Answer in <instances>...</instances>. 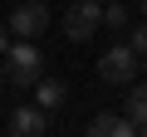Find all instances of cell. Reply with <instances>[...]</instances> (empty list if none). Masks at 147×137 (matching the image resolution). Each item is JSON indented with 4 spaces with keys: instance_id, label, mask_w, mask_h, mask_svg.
Returning a JSON list of instances; mask_svg holds the SVG:
<instances>
[{
    "instance_id": "3957f363",
    "label": "cell",
    "mask_w": 147,
    "mask_h": 137,
    "mask_svg": "<svg viewBox=\"0 0 147 137\" xmlns=\"http://www.w3.org/2000/svg\"><path fill=\"white\" fill-rule=\"evenodd\" d=\"M64 39H74V44H84V39H93L98 30H103V5L98 0H74V5L64 10Z\"/></svg>"
},
{
    "instance_id": "7c38bea8",
    "label": "cell",
    "mask_w": 147,
    "mask_h": 137,
    "mask_svg": "<svg viewBox=\"0 0 147 137\" xmlns=\"http://www.w3.org/2000/svg\"><path fill=\"white\" fill-rule=\"evenodd\" d=\"M0 98H5V64H0Z\"/></svg>"
},
{
    "instance_id": "6da1fadb",
    "label": "cell",
    "mask_w": 147,
    "mask_h": 137,
    "mask_svg": "<svg viewBox=\"0 0 147 137\" xmlns=\"http://www.w3.org/2000/svg\"><path fill=\"white\" fill-rule=\"evenodd\" d=\"M44 74V54H39V44L34 39H10V49H5V83L10 88H34V79Z\"/></svg>"
},
{
    "instance_id": "277c9868",
    "label": "cell",
    "mask_w": 147,
    "mask_h": 137,
    "mask_svg": "<svg viewBox=\"0 0 147 137\" xmlns=\"http://www.w3.org/2000/svg\"><path fill=\"white\" fill-rule=\"evenodd\" d=\"M44 30H49V5L44 0H20L10 10V34L15 39H39Z\"/></svg>"
},
{
    "instance_id": "52a82bcc",
    "label": "cell",
    "mask_w": 147,
    "mask_h": 137,
    "mask_svg": "<svg viewBox=\"0 0 147 137\" xmlns=\"http://www.w3.org/2000/svg\"><path fill=\"white\" fill-rule=\"evenodd\" d=\"M64 98H69V88H64L59 79H44V74L34 79V103H39L44 113H54V108H64Z\"/></svg>"
},
{
    "instance_id": "5b68a950",
    "label": "cell",
    "mask_w": 147,
    "mask_h": 137,
    "mask_svg": "<svg viewBox=\"0 0 147 137\" xmlns=\"http://www.w3.org/2000/svg\"><path fill=\"white\" fill-rule=\"evenodd\" d=\"M5 132H10V137H39V132H49V113H44L39 103H20V108H10V118H5Z\"/></svg>"
},
{
    "instance_id": "ba28073f",
    "label": "cell",
    "mask_w": 147,
    "mask_h": 137,
    "mask_svg": "<svg viewBox=\"0 0 147 137\" xmlns=\"http://www.w3.org/2000/svg\"><path fill=\"white\" fill-rule=\"evenodd\" d=\"M127 118L137 127L147 122V83H127Z\"/></svg>"
},
{
    "instance_id": "8992f818",
    "label": "cell",
    "mask_w": 147,
    "mask_h": 137,
    "mask_svg": "<svg viewBox=\"0 0 147 137\" xmlns=\"http://www.w3.org/2000/svg\"><path fill=\"white\" fill-rule=\"evenodd\" d=\"M132 132H137V122H132L127 113H123V118H118V113H93V118H88V137H132Z\"/></svg>"
},
{
    "instance_id": "8fae6325",
    "label": "cell",
    "mask_w": 147,
    "mask_h": 137,
    "mask_svg": "<svg viewBox=\"0 0 147 137\" xmlns=\"http://www.w3.org/2000/svg\"><path fill=\"white\" fill-rule=\"evenodd\" d=\"M10 39H15V34H10V25H0V59H5V49H10Z\"/></svg>"
},
{
    "instance_id": "9a60e30c",
    "label": "cell",
    "mask_w": 147,
    "mask_h": 137,
    "mask_svg": "<svg viewBox=\"0 0 147 137\" xmlns=\"http://www.w3.org/2000/svg\"><path fill=\"white\" fill-rule=\"evenodd\" d=\"M142 68H147V54H142Z\"/></svg>"
},
{
    "instance_id": "9c48e42d",
    "label": "cell",
    "mask_w": 147,
    "mask_h": 137,
    "mask_svg": "<svg viewBox=\"0 0 147 137\" xmlns=\"http://www.w3.org/2000/svg\"><path fill=\"white\" fill-rule=\"evenodd\" d=\"M103 30L127 34V5H123V0H108V5H103Z\"/></svg>"
},
{
    "instance_id": "5bb4252c",
    "label": "cell",
    "mask_w": 147,
    "mask_h": 137,
    "mask_svg": "<svg viewBox=\"0 0 147 137\" xmlns=\"http://www.w3.org/2000/svg\"><path fill=\"white\" fill-rule=\"evenodd\" d=\"M142 15H147V0H142Z\"/></svg>"
},
{
    "instance_id": "7a4b0ae2",
    "label": "cell",
    "mask_w": 147,
    "mask_h": 137,
    "mask_svg": "<svg viewBox=\"0 0 147 137\" xmlns=\"http://www.w3.org/2000/svg\"><path fill=\"white\" fill-rule=\"evenodd\" d=\"M137 74H142V54H137L132 44H113V49L98 59V79L113 83V88H127Z\"/></svg>"
},
{
    "instance_id": "4fadbf2b",
    "label": "cell",
    "mask_w": 147,
    "mask_h": 137,
    "mask_svg": "<svg viewBox=\"0 0 147 137\" xmlns=\"http://www.w3.org/2000/svg\"><path fill=\"white\" fill-rule=\"evenodd\" d=\"M137 132H142V137H147V122H142V127H137Z\"/></svg>"
},
{
    "instance_id": "30bf717a",
    "label": "cell",
    "mask_w": 147,
    "mask_h": 137,
    "mask_svg": "<svg viewBox=\"0 0 147 137\" xmlns=\"http://www.w3.org/2000/svg\"><path fill=\"white\" fill-rule=\"evenodd\" d=\"M127 44H132L137 54H147V25H132V34H127Z\"/></svg>"
}]
</instances>
